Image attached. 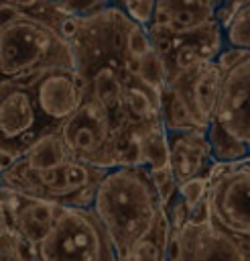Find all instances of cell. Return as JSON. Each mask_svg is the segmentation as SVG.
Masks as SVG:
<instances>
[{
	"label": "cell",
	"instance_id": "obj_1",
	"mask_svg": "<svg viewBox=\"0 0 250 261\" xmlns=\"http://www.w3.org/2000/svg\"><path fill=\"white\" fill-rule=\"evenodd\" d=\"M91 208L124 261L132 247L152 232L163 204L144 165H116L98 181Z\"/></svg>",
	"mask_w": 250,
	"mask_h": 261
},
{
	"label": "cell",
	"instance_id": "obj_2",
	"mask_svg": "<svg viewBox=\"0 0 250 261\" xmlns=\"http://www.w3.org/2000/svg\"><path fill=\"white\" fill-rule=\"evenodd\" d=\"M39 67L75 69L73 47L55 27L24 14L0 31V77Z\"/></svg>",
	"mask_w": 250,
	"mask_h": 261
},
{
	"label": "cell",
	"instance_id": "obj_3",
	"mask_svg": "<svg viewBox=\"0 0 250 261\" xmlns=\"http://www.w3.org/2000/svg\"><path fill=\"white\" fill-rule=\"evenodd\" d=\"M39 261H120L93 208L59 204L49 232L37 243Z\"/></svg>",
	"mask_w": 250,
	"mask_h": 261
},
{
	"label": "cell",
	"instance_id": "obj_4",
	"mask_svg": "<svg viewBox=\"0 0 250 261\" xmlns=\"http://www.w3.org/2000/svg\"><path fill=\"white\" fill-rule=\"evenodd\" d=\"M57 130L73 157L102 169L120 165V141L112 133L104 108L91 96H85L79 106L57 124Z\"/></svg>",
	"mask_w": 250,
	"mask_h": 261
},
{
	"label": "cell",
	"instance_id": "obj_5",
	"mask_svg": "<svg viewBox=\"0 0 250 261\" xmlns=\"http://www.w3.org/2000/svg\"><path fill=\"white\" fill-rule=\"evenodd\" d=\"M211 220L238 239H250V161L215 163L207 190Z\"/></svg>",
	"mask_w": 250,
	"mask_h": 261
},
{
	"label": "cell",
	"instance_id": "obj_6",
	"mask_svg": "<svg viewBox=\"0 0 250 261\" xmlns=\"http://www.w3.org/2000/svg\"><path fill=\"white\" fill-rule=\"evenodd\" d=\"M53 128L57 126L39 112L30 88L0 77V151L16 159Z\"/></svg>",
	"mask_w": 250,
	"mask_h": 261
},
{
	"label": "cell",
	"instance_id": "obj_7",
	"mask_svg": "<svg viewBox=\"0 0 250 261\" xmlns=\"http://www.w3.org/2000/svg\"><path fill=\"white\" fill-rule=\"evenodd\" d=\"M211 120L250 149V55L224 71Z\"/></svg>",
	"mask_w": 250,
	"mask_h": 261
},
{
	"label": "cell",
	"instance_id": "obj_8",
	"mask_svg": "<svg viewBox=\"0 0 250 261\" xmlns=\"http://www.w3.org/2000/svg\"><path fill=\"white\" fill-rule=\"evenodd\" d=\"M179 243L177 261H248L240 239L213 220L207 224H185L179 230Z\"/></svg>",
	"mask_w": 250,
	"mask_h": 261
},
{
	"label": "cell",
	"instance_id": "obj_9",
	"mask_svg": "<svg viewBox=\"0 0 250 261\" xmlns=\"http://www.w3.org/2000/svg\"><path fill=\"white\" fill-rule=\"evenodd\" d=\"M169 145V167L179 181H185L199 173H211V151L205 128H183L167 130Z\"/></svg>",
	"mask_w": 250,
	"mask_h": 261
},
{
	"label": "cell",
	"instance_id": "obj_10",
	"mask_svg": "<svg viewBox=\"0 0 250 261\" xmlns=\"http://www.w3.org/2000/svg\"><path fill=\"white\" fill-rule=\"evenodd\" d=\"M39 112L51 122H63L81 102V96L73 82V69H49L30 88Z\"/></svg>",
	"mask_w": 250,
	"mask_h": 261
},
{
	"label": "cell",
	"instance_id": "obj_11",
	"mask_svg": "<svg viewBox=\"0 0 250 261\" xmlns=\"http://www.w3.org/2000/svg\"><path fill=\"white\" fill-rule=\"evenodd\" d=\"M73 155L71 151L67 149L65 141L61 139L59 130L53 128V130H47L43 133L18 159L33 171H39V169H51V167H59L63 165L65 161H69Z\"/></svg>",
	"mask_w": 250,
	"mask_h": 261
},
{
	"label": "cell",
	"instance_id": "obj_12",
	"mask_svg": "<svg viewBox=\"0 0 250 261\" xmlns=\"http://www.w3.org/2000/svg\"><path fill=\"white\" fill-rule=\"evenodd\" d=\"M205 135L209 141L211 159L215 163H244L250 161V149L232 137L226 128H222L215 120H209L205 126Z\"/></svg>",
	"mask_w": 250,
	"mask_h": 261
},
{
	"label": "cell",
	"instance_id": "obj_13",
	"mask_svg": "<svg viewBox=\"0 0 250 261\" xmlns=\"http://www.w3.org/2000/svg\"><path fill=\"white\" fill-rule=\"evenodd\" d=\"M159 116H161V122L165 126V130H183V128H201L187 102L183 100V96L169 84H165L163 92H161V104H159Z\"/></svg>",
	"mask_w": 250,
	"mask_h": 261
},
{
	"label": "cell",
	"instance_id": "obj_14",
	"mask_svg": "<svg viewBox=\"0 0 250 261\" xmlns=\"http://www.w3.org/2000/svg\"><path fill=\"white\" fill-rule=\"evenodd\" d=\"M134 77L161 96V92L167 84V63H165V59L157 51H150L148 55L136 59Z\"/></svg>",
	"mask_w": 250,
	"mask_h": 261
},
{
	"label": "cell",
	"instance_id": "obj_15",
	"mask_svg": "<svg viewBox=\"0 0 250 261\" xmlns=\"http://www.w3.org/2000/svg\"><path fill=\"white\" fill-rule=\"evenodd\" d=\"M222 31L228 45L250 51V0H246L230 14V18L222 24Z\"/></svg>",
	"mask_w": 250,
	"mask_h": 261
},
{
	"label": "cell",
	"instance_id": "obj_16",
	"mask_svg": "<svg viewBox=\"0 0 250 261\" xmlns=\"http://www.w3.org/2000/svg\"><path fill=\"white\" fill-rule=\"evenodd\" d=\"M124 47H126V57H130V59H140V57L148 55L150 51H154L150 33L146 31L144 24H138L134 20H130V24H128Z\"/></svg>",
	"mask_w": 250,
	"mask_h": 261
},
{
	"label": "cell",
	"instance_id": "obj_17",
	"mask_svg": "<svg viewBox=\"0 0 250 261\" xmlns=\"http://www.w3.org/2000/svg\"><path fill=\"white\" fill-rule=\"evenodd\" d=\"M146 169H148L150 181H152V186L157 190V196H159L163 208L167 210L169 204L177 198V179H175L169 163L161 165V167H146Z\"/></svg>",
	"mask_w": 250,
	"mask_h": 261
},
{
	"label": "cell",
	"instance_id": "obj_18",
	"mask_svg": "<svg viewBox=\"0 0 250 261\" xmlns=\"http://www.w3.org/2000/svg\"><path fill=\"white\" fill-rule=\"evenodd\" d=\"M207 190H209V173H199V175H193V177L177 184V196L185 202L187 210L195 202H199L201 198H205L207 196Z\"/></svg>",
	"mask_w": 250,
	"mask_h": 261
},
{
	"label": "cell",
	"instance_id": "obj_19",
	"mask_svg": "<svg viewBox=\"0 0 250 261\" xmlns=\"http://www.w3.org/2000/svg\"><path fill=\"white\" fill-rule=\"evenodd\" d=\"M53 4L63 14L89 16V14H96V12L104 10L106 6L114 4V2L112 0H53Z\"/></svg>",
	"mask_w": 250,
	"mask_h": 261
},
{
	"label": "cell",
	"instance_id": "obj_20",
	"mask_svg": "<svg viewBox=\"0 0 250 261\" xmlns=\"http://www.w3.org/2000/svg\"><path fill=\"white\" fill-rule=\"evenodd\" d=\"M8 249L18 261H39L37 245L33 241H28L26 237H22L20 232H16L14 228H12V234L8 239Z\"/></svg>",
	"mask_w": 250,
	"mask_h": 261
},
{
	"label": "cell",
	"instance_id": "obj_21",
	"mask_svg": "<svg viewBox=\"0 0 250 261\" xmlns=\"http://www.w3.org/2000/svg\"><path fill=\"white\" fill-rule=\"evenodd\" d=\"M124 261H163V249L148 234V237H144L142 241H138L132 247L128 259H124Z\"/></svg>",
	"mask_w": 250,
	"mask_h": 261
},
{
	"label": "cell",
	"instance_id": "obj_22",
	"mask_svg": "<svg viewBox=\"0 0 250 261\" xmlns=\"http://www.w3.org/2000/svg\"><path fill=\"white\" fill-rule=\"evenodd\" d=\"M250 55V51L248 49H242V47H234V45H224L220 51H217V55L213 57V61L217 63V67L222 69V73L224 71H228V69H232L236 63H240L244 57H248Z\"/></svg>",
	"mask_w": 250,
	"mask_h": 261
},
{
	"label": "cell",
	"instance_id": "obj_23",
	"mask_svg": "<svg viewBox=\"0 0 250 261\" xmlns=\"http://www.w3.org/2000/svg\"><path fill=\"white\" fill-rule=\"evenodd\" d=\"M126 6V14L138 22V24H150V18H152V12H154V6H157V0H130L124 4Z\"/></svg>",
	"mask_w": 250,
	"mask_h": 261
},
{
	"label": "cell",
	"instance_id": "obj_24",
	"mask_svg": "<svg viewBox=\"0 0 250 261\" xmlns=\"http://www.w3.org/2000/svg\"><path fill=\"white\" fill-rule=\"evenodd\" d=\"M207 222H211V210H209V200L205 196L187 210L185 224H207Z\"/></svg>",
	"mask_w": 250,
	"mask_h": 261
},
{
	"label": "cell",
	"instance_id": "obj_25",
	"mask_svg": "<svg viewBox=\"0 0 250 261\" xmlns=\"http://www.w3.org/2000/svg\"><path fill=\"white\" fill-rule=\"evenodd\" d=\"M26 12L22 8H18L16 4L8 2V0H0V31L6 29L8 24H12L14 20L22 18Z\"/></svg>",
	"mask_w": 250,
	"mask_h": 261
},
{
	"label": "cell",
	"instance_id": "obj_26",
	"mask_svg": "<svg viewBox=\"0 0 250 261\" xmlns=\"http://www.w3.org/2000/svg\"><path fill=\"white\" fill-rule=\"evenodd\" d=\"M10 234H12V224H10V218H8L4 202H2V184H0V245L8 243Z\"/></svg>",
	"mask_w": 250,
	"mask_h": 261
},
{
	"label": "cell",
	"instance_id": "obj_27",
	"mask_svg": "<svg viewBox=\"0 0 250 261\" xmlns=\"http://www.w3.org/2000/svg\"><path fill=\"white\" fill-rule=\"evenodd\" d=\"M0 261H18V259L10 253L8 243H2V245H0Z\"/></svg>",
	"mask_w": 250,
	"mask_h": 261
},
{
	"label": "cell",
	"instance_id": "obj_28",
	"mask_svg": "<svg viewBox=\"0 0 250 261\" xmlns=\"http://www.w3.org/2000/svg\"><path fill=\"white\" fill-rule=\"evenodd\" d=\"M8 2L16 4V6H18V8H22L24 12H26V10H30L33 6H37V4H39V0H8Z\"/></svg>",
	"mask_w": 250,
	"mask_h": 261
},
{
	"label": "cell",
	"instance_id": "obj_29",
	"mask_svg": "<svg viewBox=\"0 0 250 261\" xmlns=\"http://www.w3.org/2000/svg\"><path fill=\"white\" fill-rule=\"evenodd\" d=\"M126 2H130V0H124V4H126Z\"/></svg>",
	"mask_w": 250,
	"mask_h": 261
}]
</instances>
